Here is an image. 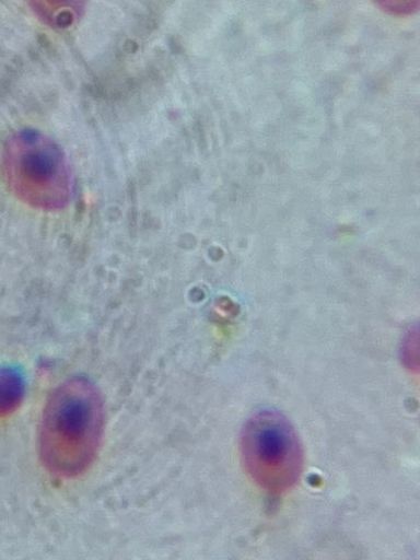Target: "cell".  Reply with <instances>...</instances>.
I'll list each match as a JSON object with an SVG mask.
<instances>
[{"label": "cell", "mask_w": 420, "mask_h": 560, "mask_svg": "<svg viewBox=\"0 0 420 560\" xmlns=\"http://www.w3.org/2000/svg\"><path fill=\"white\" fill-rule=\"evenodd\" d=\"M104 430L105 408L95 385L67 381L43 411L38 451L45 468L61 478L82 475L97 456Z\"/></svg>", "instance_id": "obj_1"}, {"label": "cell", "mask_w": 420, "mask_h": 560, "mask_svg": "<svg viewBox=\"0 0 420 560\" xmlns=\"http://www.w3.org/2000/svg\"><path fill=\"white\" fill-rule=\"evenodd\" d=\"M25 394L22 372L13 366L0 368V416H5L21 405Z\"/></svg>", "instance_id": "obj_5"}, {"label": "cell", "mask_w": 420, "mask_h": 560, "mask_svg": "<svg viewBox=\"0 0 420 560\" xmlns=\"http://www.w3.org/2000/svg\"><path fill=\"white\" fill-rule=\"evenodd\" d=\"M32 11L46 25L62 30L73 25L84 13L86 0H27Z\"/></svg>", "instance_id": "obj_4"}, {"label": "cell", "mask_w": 420, "mask_h": 560, "mask_svg": "<svg viewBox=\"0 0 420 560\" xmlns=\"http://www.w3.org/2000/svg\"><path fill=\"white\" fill-rule=\"evenodd\" d=\"M245 469L252 479L271 493H285L300 480L304 452L289 419L272 410L253 416L241 439Z\"/></svg>", "instance_id": "obj_3"}, {"label": "cell", "mask_w": 420, "mask_h": 560, "mask_svg": "<svg viewBox=\"0 0 420 560\" xmlns=\"http://www.w3.org/2000/svg\"><path fill=\"white\" fill-rule=\"evenodd\" d=\"M4 166L12 190L28 206L58 211L70 203L71 170L50 137L32 129L18 132L7 145Z\"/></svg>", "instance_id": "obj_2"}, {"label": "cell", "mask_w": 420, "mask_h": 560, "mask_svg": "<svg viewBox=\"0 0 420 560\" xmlns=\"http://www.w3.org/2000/svg\"><path fill=\"white\" fill-rule=\"evenodd\" d=\"M377 7L393 16H408L419 9V0H373Z\"/></svg>", "instance_id": "obj_6"}]
</instances>
